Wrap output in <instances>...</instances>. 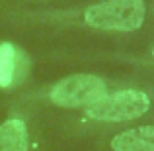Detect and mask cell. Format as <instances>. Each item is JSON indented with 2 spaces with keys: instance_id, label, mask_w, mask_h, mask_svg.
<instances>
[{
  "instance_id": "obj_1",
  "label": "cell",
  "mask_w": 154,
  "mask_h": 151,
  "mask_svg": "<svg viewBox=\"0 0 154 151\" xmlns=\"http://www.w3.org/2000/svg\"><path fill=\"white\" fill-rule=\"evenodd\" d=\"M146 18L143 0H105L92 4L84 12V22L96 30L109 31H137Z\"/></svg>"
},
{
  "instance_id": "obj_2",
  "label": "cell",
  "mask_w": 154,
  "mask_h": 151,
  "mask_svg": "<svg viewBox=\"0 0 154 151\" xmlns=\"http://www.w3.org/2000/svg\"><path fill=\"white\" fill-rule=\"evenodd\" d=\"M107 94V84L103 79L96 75H70L60 79L55 87L51 88L49 98L53 104L60 108H80V106H92L94 102Z\"/></svg>"
},
{
  "instance_id": "obj_3",
  "label": "cell",
  "mask_w": 154,
  "mask_h": 151,
  "mask_svg": "<svg viewBox=\"0 0 154 151\" xmlns=\"http://www.w3.org/2000/svg\"><path fill=\"white\" fill-rule=\"evenodd\" d=\"M150 108V98L140 90H119L86 108L88 118L100 122H129L140 118Z\"/></svg>"
},
{
  "instance_id": "obj_4",
  "label": "cell",
  "mask_w": 154,
  "mask_h": 151,
  "mask_svg": "<svg viewBox=\"0 0 154 151\" xmlns=\"http://www.w3.org/2000/svg\"><path fill=\"white\" fill-rule=\"evenodd\" d=\"M113 151H154V126H139L113 136Z\"/></svg>"
},
{
  "instance_id": "obj_5",
  "label": "cell",
  "mask_w": 154,
  "mask_h": 151,
  "mask_svg": "<svg viewBox=\"0 0 154 151\" xmlns=\"http://www.w3.org/2000/svg\"><path fill=\"white\" fill-rule=\"evenodd\" d=\"M27 128L22 120L12 118L0 124V151H27Z\"/></svg>"
},
{
  "instance_id": "obj_6",
  "label": "cell",
  "mask_w": 154,
  "mask_h": 151,
  "mask_svg": "<svg viewBox=\"0 0 154 151\" xmlns=\"http://www.w3.org/2000/svg\"><path fill=\"white\" fill-rule=\"evenodd\" d=\"M18 49L12 43H0V87L6 88L16 80Z\"/></svg>"
},
{
  "instance_id": "obj_7",
  "label": "cell",
  "mask_w": 154,
  "mask_h": 151,
  "mask_svg": "<svg viewBox=\"0 0 154 151\" xmlns=\"http://www.w3.org/2000/svg\"><path fill=\"white\" fill-rule=\"evenodd\" d=\"M152 55H154V49H152Z\"/></svg>"
}]
</instances>
